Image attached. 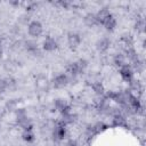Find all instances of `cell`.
<instances>
[{
  "label": "cell",
  "mask_w": 146,
  "mask_h": 146,
  "mask_svg": "<svg viewBox=\"0 0 146 146\" xmlns=\"http://www.w3.org/2000/svg\"><path fill=\"white\" fill-rule=\"evenodd\" d=\"M42 48L46 51H54L57 48V41L52 36H47L42 42Z\"/></svg>",
  "instance_id": "8"
},
{
  "label": "cell",
  "mask_w": 146,
  "mask_h": 146,
  "mask_svg": "<svg viewBox=\"0 0 146 146\" xmlns=\"http://www.w3.org/2000/svg\"><path fill=\"white\" fill-rule=\"evenodd\" d=\"M119 72H120L121 78H122L125 82H130V81L133 79V70H132V67H131L130 65H128V64L121 66L120 70H119Z\"/></svg>",
  "instance_id": "4"
},
{
  "label": "cell",
  "mask_w": 146,
  "mask_h": 146,
  "mask_svg": "<svg viewBox=\"0 0 146 146\" xmlns=\"http://www.w3.org/2000/svg\"><path fill=\"white\" fill-rule=\"evenodd\" d=\"M104 26H105L106 30H108V31H113V30L115 29V26H116V19H115L114 17H111L110 21H107V22L105 23Z\"/></svg>",
  "instance_id": "19"
},
{
  "label": "cell",
  "mask_w": 146,
  "mask_h": 146,
  "mask_svg": "<svg viewBox=\"0 0 146 146\" xmlns=\"http://www.w3.org/2000/svg\"><path fill=\"white\" fill-rule=\"evenodd\" d=\"M136 29L139 32H144L145 31V21H144V18H141V17L137 18V21H136Z\"/></svg>",
  "instance_id": "21"
},
{
  "label": "cell",
  "mask_w": 146,
  "mask_h": 146,
  "mask_svg": "<svg viewBox=\"0 0 146 146\" xmlns=\"http://www.w3.org/2000/svg\"><path fill=\"white\" fill-rule=\"evenodd\" d=\"M55 107H56L60 113H64L66 110L70 108L67 102H66L64 98H57V99L55 100Z\"/></svg>",
  "instance_id": "11"
},
{
  "label": "cell",
  "mask_w": 146,
  "mask_h": 146,
  "mask_svg": "<svg viewBox=\"0 0 146 146\" xmlns=\"http://www.w3.org/2000/svg\"><path fill=\"white\" fill-rule=\"evenodd\" d=\"M75 64H76V67L79 70V73H82L87 68V66H88V63L84 59H79L78 62H75Z\"/></svg>",
  "instance_id": "20"
},
{
  "label": "cell",
  "mask_w": 146,
  "mask_h": 146,
  "mask_svg": "<svg viewBox=\"0 0 146 146\" xmlns=\"http://www.w3.org/2000/svg\"><path fill=\"white\" fill-rule=\"evenodd\" d=\"M110 46H111V42H110V40L106 39V38L99 39V40L97 41V43H96V48H97V50L100 51V52H105V51L110 48Z\"/></svg>",
  "instance_id": "9"
},
{
  "label": "cell",
  "mask_w": 146,
  "mask_h": 146,
  "mask_svg": "<svg viewBox=\"0 0 146 146\" xmlns=\"http://www.w3.org/2000/svg\"><path fill=\"white\" fill-rule=\"evenodd\" d=\"M95 16H96L97 23H98V24H103V25H105V23H106L107 21H110L111 17H113L112 14H111V11H110L108 9H106V8H103V9H100V10H98Z\"/></svg>",
  "instance_id": "6"
},
{
  "label": "cell",
  "mask_w": 146,
  "mask_h": 146,
  "mask_svg": "<svg viewBox=\"0 0 146 146\" xmlns=\"http://www.w3.org/2000/svg\"><path fill=\"white\" fill-rule=\"evenodd\" d=\"M52 136H54V139L56 141H62L65 136H66V129H65V124L59 121L55 124L54 127V131H52Z\"/></svg>",
  "instance_id": "2"
},
{
  "label": "cell",
  "mask_w": 146,
  "mask_h": 146,
  "mask_svg": "<svg viewBox=\"0 0 146 146\" xmlns=\"http://www.w3.org/2000/svg\"><path fill=\"white\" fill-rule=\"evenodd\" d=\"M70 82V79L66 74H58L57 76H55V79L52 80V84L56 89H63L65 88Z\"/></svg>",
  "instance_id": "5"
},
{
  "label": "cell",
  "mask_w": 146,
  "mask_h": 146,
  "mask_svg": "<svg viewBox=\"0 0 146 146\" xmlns=\"http://www.w3.org/2000/svg\"><path fill=\"white\" fill-rule=\"evenodd\" d=\"M129 92L136 97V98H139V96L141 95L143 92V86L140 83L139 80L137 79H132L130 82H129Z\"/></svg>",
  "instance_id": "3"
},
{
  "label": "cell",
  "mask_w": 146,
  "mask_h": 146,
  "mask_svg": "<svg viewBox=\"0 0 146 146\" xmlns=\"http://www.w3.org/2000/svg\"><path fill=\"white\" fill-rule=\"evenodd\" d=\"M0 54H1V42H0Z\"/></svg>",
  "instance_id": "25"
},
{
  "label": "cell",
  "mask_w": 146,
  "mask_h": 146,
  "mask_svg": "<svg viewBox=\"0 0 146 146\" xmlns=\"http://www.w3.org/2000/svg\"><path fill=\"white\" fill-rule=\"evenodd\" d=\"M65 70H66V73H65V74L68 76V79H70V76L74 78V76H76L78 74H80L75 63H71V64H68V65L66 66V68H65Z\"/></svg>",
  "instance_id": "12"
},
{
  "label": "cell",
  "mask_w": 146,
  "mask_h": 146,
  "mask_svg": "<svg viewBox=\"0 0 146 146\" xmlns=\"http://www.w3.org/2000/svg\"><path fill=\"white\" fill-rule=\"evenodd\" d=\"M43 31V26L39 21H32L29 25H27V32L32 38H38L42 34Z\"/></svg>",
  "instance_id": "1"
},
{
  "label": "cell",
  "mask_w": 146,
  "mask_h": 146,
  "mask_svg": "<svg viewBox=\"0 0 146 146\" xmlns=\"http://www.w3.org/2000/svg\"><path fill=\"white\" fill-rule=\"evenodd\" d=\"M7 107H8L9 110H15V107H16V103H15L14 100H10V102L7 103Z\"/></svg>",
  "instance_id": "24"
},
{
  "label": "cell",
  "mask_w": 146,
  "mask_h": 146,
  "mask_svg": "<svg viewBox=\"0 0 146 146\" xmlns=\"http://www.w3.org/2000/svg\"><path fill=\"white\" fill-rule=\"evenodd\" d=\"M125 58L127 59H129L131 63H133L135 60H137L138 59V55H137V51L133 49V47L132 48H129V49H127L125 50Z\"/></svg>",
  "instance_id": "15"
},
{
  "label": "cell",
  "mask_w": 146,
  "mask_h": 146,
  "mask_svg": "<svg viewBox=\"0 0 146 146\" xmlns=\"http://www.w3.org/2000/svg\"><path fill=\"white\" fill-rule=\"evenodd\" d=\"M113 62H114V64H115L116 66L121 67V66L125 65L127 58H125V56H124L123 54H116V55L114 56V58H113Z\"/></svg>",
  "instance_id": "16"
},
{
  "label": "cell",
  "mask_w": 146,
  "mask_h": 146,
  "mask_svg": "<svg viewBox=\"0 0 146 146\" xmlns=\"http://www.w3.org/2000/svg\"><path fill=\"white\" fill-rule=\"evenodd\" d=\"M7 89H8V87H7L6 80H5V79H0V94L5 92Z\"/></svg>",
  "instance_id": "23"
},
{
  "label": "cell",
  "mask_w": 146,
  "mask_h": 146,
  "mask_svg": "<svg viewBox=\"0 0 146 146\" xmlns=\"http://www.w3.org/2000/svg\"><path fill=\"white\" fill-rule=\"evenodd\" d=\"M83 19H84V23H86L87 26H94V25L98 24V23H97V19H96V16H95V14H92V13L87 14Z\"/></svg>",
  "instance_id": "14"
},
{
  "label": "cell",
  "mask_w": 146,
  "mask_h": 146,
  "mask_svg": "<svg viewBox=\"0 0 146 146\" xmlns=\"http://www.w3.org/2000/svg\"><path fill=\"white\" fill-rule=\"evenodd\" d=\"M113 124L115 127H127V119L121 113H116L113 115Z\"/></svg>",
  "instance_id": "10"
},
{
  "label": "cell",
  "mask_w": 146,
  "mask_h": 146,
  "mask_svg": "<svg viewBox=\"0 0 146 146\" xmlns=\"http://www.w3.org/2000/svg\"><path fill=\"white\" fill-rule=\"evenodd\" d=\"M25 48H26L27 51H31V52H34V51L38 49L36 43H35L34 41H26V42H25Z\"/></svg>",
  "instance_id": "22"
},
{
  "label": "cell",
  "mask_w": 146,
  "mask_h": 146,
  "mask_svg": "<svg viewBox=\"0 0 146 146\" xmlns=\"http://www.w3.org/2000/svg\"><path fill=\"white\" fill-rule=\"evenodd\" d=\"M91 89H92V91H94L96 95H98V96H103L104 92H105L104 86H103V83L99 82V81H95V82H92V84H91Z\"/></svg>",
  "instance_id": "13"
},
{
  "label": "cell",
  "mask_w": 146,
  "mask_h": 146,
  "mask_svg": "<svg viewBox=\"0 0 146 146\" xmlns=\"http://www.w3.org/2000/svg\"><path fill=\"white\" fill-rule=\"evenodd\" d=\"M22 138H23V140H25L27 143L34 141V135H33L32 130H24L22 133Z\"/></svg>",
  "instance_id": "17"
},
{
  "label": "cell",
  "mask_w": 146,
  "mask_h": 146,
  "mask_svg": "<svg viewBox=\"0 0 146 146\" xmlns=\"http://www.w3.org/2000/svg\"><path fill=\"white\" fill-rule=\"evenodd\" d=\"M132 67H133V70L137 72V73H141L143 71H144V63L141 62V60H139V58L137 59V60H135L133 63H132Z\"/></svg>",
  "instance_id": "18"
},
{
  "label": "cell",
  "mask_w": 146,
  "mask_h": 146,
  "mask_svg": "<svg viewBox=\"0 0 146 146\" xmlns=\"http://www.w3.org/2000/svg\"><path fill=\"white\" fill-rule=\"evenodd\" d=\"M80 42H81V38L78 33L71 32V33L67 34V43H68L71 49H76L79 47Z\"/></svg>",
  "instance_id": "7"
}]
</instances>
